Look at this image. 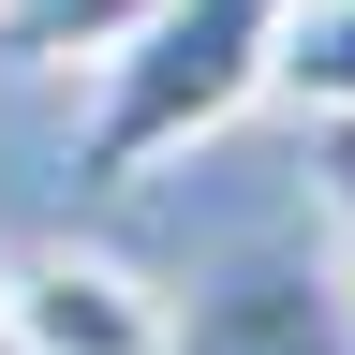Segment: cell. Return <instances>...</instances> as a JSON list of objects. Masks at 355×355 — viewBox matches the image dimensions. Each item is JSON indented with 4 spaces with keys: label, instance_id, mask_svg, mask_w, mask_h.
Here are the masks:
<instances>
[{
    "label": "cell",
    "instance_id": "cell-6",
    "mask_svg": "<svg viewBox=\"0 0 355 355\" xmlns=\"http://www.w3.org/2000/svg\"><path fill=\"white\" fill-rule=\"evenodd\" d=\"M311 178H326V222H340V252H355V119H326V148H311Z\"/></svg>",
    "mask_w": 355,
    "mask_h": 355
},
{
    "label": "cell",
    "instance_id": "cell-5",
    "mask_svg": "<svg viewBox=\"0 0 355 355\" xmlns=\"http://www.w3.org/2000/svg\"><path fill=\"white\" fill-rule=\"evenodd\" d=\"M282 89L311 119H355V0H296V30H282Z\"/></svg>",
    "mask_w": 355,
    "mask_h": 355
},
{
    "label": "cell",
    "instance_id": "cell-2",
    "mask_svg": "<svg viewBox=\"0 0 355 355\" xmlns=\"http://www.w3.org/2000/svg\"><path fill=\"white\" fill-rule=\"evenodd\" d=\"M0 340L15 355H163L178 340V296H148L119 252H30V266H0Z\"/></svg>",
    "mask_w": 355,
    "mask_h": 355
},
{
    "label": "cell",
    "instance_id": "cell-1",
    "mask_svg": "<svg viewBox=\"0 0 355 355\" xmlns=\"http://www.w3.org/2000/svg\"><path fill=\"white\" fill-rule=\"evenodd\" d=\"M282 30L296 0H163L148 30L89 74V133H74V178L89 193H133L148 163L237 133L266 89H282Z\"/></svg>",
    "mask_w": 355,
    "mask_h": 355
},
{
    "label": "cell",
    "instance_id": "cell-4",
    "mask_svg": "<svg viewBox=\"0 0 355 355\" xmlns=\"http://www.w3.org/2000/svg\"><path fill=\"white\" fill-rule=\"evenodd\" d=\"M148 15H163V0H0V60H30V74H104Z\"/></svg>",
    "mask_w": 355,
    "mask_h": 355
},
{
    "label": "cell",
    "instance_id": "cell-3",
    "mask_svg": "<svg viewBox=\"0 0 355 355\" xmlns=\"http://www.w3.org/2000/svg\"><path fill=\"white\" fill-rule=\"evenodd\" d=\"M163 355H355V282H326L311 252H252L178 311Z\"/></svg>",
    "mask_w": 355,
    "mask_h": 355
}]
</instances>
